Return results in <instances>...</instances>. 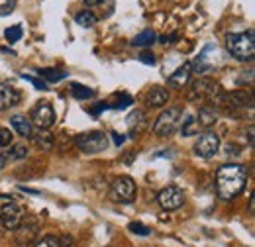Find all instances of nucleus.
<instances>
[{
	"label": "nucleus",
	"instance_id": "obj_1",
	"mask_svg": "<svg viewBox=\"0 0 255 247\" xmlns=\"http://www.w3.org/2000/svg\"><path fill=\"white\" fill-rule=\"evenodd\" d=\"M248 185V169L238 163L222 165L216 173V192L220 200H234L238 194L244 192Z\"/></svg>",
	"mask_w": 255,
	"mask_h": 247
},
{
	"label": "nucleus",
	"instance_id": "obj_2",
	"mask_svg": "<svg viewBox=\"0 0 255 247\" xmlns=\"http://www.w3.org/2000/svg\"><path fill=\"white\" fill-rule=\"evenodd\" d=\"M226 47L230 55L238 61H252L255 57V31L248 30L242 33H230L226 37Z\"/></svg>",
	"mask_w": 255,
	"mask_h": 247
},
{
	"label": "nucleus",
	"instance_id": "obj_3",
	"mask_svg": "<svg viewBox=\"0 0 255 247\" xmlns=\"http://www.w3.org/2000/svg\"><path fill=\"white\" fill-rule=\"evenodd\" d=\"M220 94H222V89L216 81H212L208 77H200L198 81H194L191 85L187 98H189V102H210V106H214Z\"/></svg>",
	"mask_w": 255,
	"mask_h": 247
},
{
	"label": "nucleus",
	"instance_id": "obj_4",
	"mask_svg": "<svg viewBox=\"0 0 255 247\" xmlns=\"http://www.w3.org/2000/svg\"><path fill=\"white\" fill-rule=\"evenodd\" d=\"M181 122H183V110L177 108V106L167 108L157 116V120L153 124V133L157 137H169V135H173L177 131Z\"/></svg>",
	"mask_w": 255,
	"mask_h": 247
},
{
	"label": "nucleus",
	"instance_id": "obj_5",
	"mask_svg": "<svg viewBox=\"0 0 255 247\" xmlns=\"http://www.w3.org/2000/svg\"><path fill=\"white\" fill-rule=\"evenodd\" d=\"M75 145L83 153H100L108 147V135L100 129H93L87 133H79L75 137Z\"/></svg>",
	"mask_w": 255,
	"mask_h": 247
},
{
	"label": "nucleus",
	"instance_id": "obj_6",
	"mask_svg": "<svg viewBox=\"0 0 255 247\" xmlns=\"http://www.w3.org/2000/svg\"><path fill=\"white\" fill-rule=\"evenodd\" d=\"M110 196L114 202H122V204H131L137 196V185L131 177L122 175L118 177L114 183H112V190H110Z\"/></svg>",
	"mask_w": 255,
	"mask_h": 247
},
{
	"label": "nucleus",
	"instance_id": "obj_7",
	"mask_svg": "<svg viewBox=\"0 0 255 247\" xmlns=\"http://www.w3.org/2000/svg\"><path fill=\"white\" fill-rule=\"evenodd\" d=\"M220 151V137L214 131H204L198 135L194 143V153L202 159H212L214 155Z\"/></svg>",
	"mask_w": 255,
	"mask_h": 247
},
{
	"label": "nucleus",
	"instance_id": "obj_8",
	"mask_svg": "<svg viewBox=\"0 0 255 247\" xmlns=\"http://www.w3.org/2000/svg\"><path fill=\"white\" fill-rule=\"evenodd\" d=\"M157 202L163 210L171 212V210H179L183 204H185V192L183 188L171 185L167 188H163L159 194H157Z\"/></svg>",
	"mask_w": 255,
	"mask_h": 247
},
{
	"label": "nucleus",
	"instance_id": "obj_9",
	"mask_svg": "<svg viewBox=\"0 0 255 247\" xmlns=\"http://www.w3.org/2000/svg\"><path fill=\"white\" fill-rule=\"evenodd\" d=\"M32 125H37V129H49L55 124V110L49 102H37L32 110Z\"/></svg>",
	"mask_w": 255,
	"mask_h": 247
},
{
	"label": "nucleus",
	"instance_id": "obj_10",
	"mask_svg": "<svg viewBox=\"0 0 255 247\" xmlns=\"http://www.w3.org/2000/svg\"><path fill=\"white\" fill-rule=\"evenodd\" d=\"M22 220H24V210L16 202H8V204H4L0 208V224H2V228L12 232L22 224Z\"/></svg>",
	"mask_w": 255,
	"mask_h": 247
},
{
	"label": "nucleus",
	"instance_id": "obj_11",
	"mask_svg": "<svg viewBox=\"0 0 255 247\" xmlns=\"http://www.w3.org/2000/svg\"><path fill=\"white\" fill-rule=\"evenodd\" d=\"M39 234V224L33 218H26V222L22 220V224L16 228V244L18 246H30L37 240Z\"/></svg>",
	"mask_w": 255,
	"mask_h": 247
},
{
	"label": "nucleus",
	"instance_id": "obj_12",
	"mask_svg": "<svg viewBox=\"0 0 255 247\" xmlns=\"http://www.w3.org/2000/svg\"><path fill=\"white\" fill-rule=\"evenodd\" d=\"M20 100H22V94H20L18 89H14V87H10V85L0 81V112L16 106Z\"/></svg>",
	"mask_w": 255,
	"mask_h": 247
},
{
	"label": "nucleus",
	"instance_id": "obj_13",
	"mask_svg": "<svg viewBox=\"0 0 255 247\" xmlns=\"http://www.w3.org/2000/svg\"><path fill=\"white\" fill-rule=\"evenodd\" d=\"M191 75H192V63L187 61L169 77L167 83H169V87H173V89H185V87L189 85V81H191Z\"/></svg>",
	"mask_w": 255,
	"mask_h": 247
},
{
	"label": "nucleus",
	"instance_id": "obj_14",
	"mask_svg": "<svg viewBox=\"0 0 255 247\" xmlns=\"http://www.w3.org/2000/svg\"><path fill=\"white\" fill-rule=\"evenodd\" d=\"M169 102V91L163 87H151L145 93V104L151 108H163Z\"/></svg>",
	"mask_w": 255,
	"mask_h": 247
},
{
	"label": "nucleus",
	"instance_id": "obj_15",
	"mask_svg": "<svg viewBox=\"0 0 255 247\" xmlns=\"http://www.w3.org/2000/svg\"><path fill=\"white\" fill-rule=\"evenodd\" d=\"M128 127H129V135H139L145 127H147V116L143 110H133L129 116H128Z\"/></svg>",
	"mask_w": 255,
	"mask_h": 247
},
{
	"label": "nucleus",
	"instance_id": "obj_16",
	"mask_svg": "<svg viewBox=\"0 0 255 247\" xmlns=\"http://www.w3.org/2000/svg\"><path fill=\"white\" fill-rule=\"evenodd\" d=\"M32 139L39 151H51L53 145H55V135L49 133L47 129H37V131H33Z\"/></svg>",
	"mask_w": 255,
	"mask_h": 247
},
{
	"label": "nucleus",
	"instance_id": "obj_17",
	"mask_svg": "<svg viewBox=\"0 0 255 247\" xmlns=\"http://www.w3.org/2000/svg\"><path fill=\"white\" fill-rule=\"evenodd\" d=\"M196 122L200 125V129H208V127H212L214 124L218 122V112L214 110V106H202L198 110Z\"/></svg>",
	"mask_w": 255,
	"mask_h": 247
},
{
	"label": "nucleus",
	"instance_id": "obj_18",
	"mask_svg": "<svg viewBox=\"0 0 255 247\" xmlns=\"http://www.w3.org/2000/svg\"><path fill=\"white\" fill-rule=\"evenodd\" d=\"M10 124H12V127L18 131L20 137H32V133H33L32 122H30L26 116H22V114H14V116L10 118Z\"/></svg>",
	"mask_w": 255,
	"mask_h": 247
},
{
	"label": "nucleus",
	"instance_id": "obj_19",
	"mask_svg": "<svg viewBox=\"0 0 255 247\" xmlns=\"http://www.w3.org/2000/svg\"><path fill=\"white\" fill-rule=\"evenodd\" d=\"M37 73H39V77H41L43 81H47V83H59V81L67 79V71H63V69L47 67V69H39Z\"/></svg>",
	"mask_w": 255,
	"mask_h": 247
},
{
	"label": "nucleus",
	"instance_id": "obj_20",
	"mask_svg": "<svg viewBox=\"0 0 255 247\" xmlns=\"http://www.w3.org/2000/svg\"><path fill=\"white\" fill-rule=\"evenodd\" d=\"M155 39H157L155 31L143 30V31H139V33L131 39V45H133V47H149V45H153V41H155Z\"/></svg>",
	"mask_w": 255,
	"mask_h": 247
},
{
	"label": "nucleus",
	"instance_id": "obj_21",
	"mask_svg": "<svg viewBox=\"0 0 255 247\" xmlns=\"http://www.w3.org/2000/svg\"><path fill=\"white\" fill-rule=\"evenodd\" d=\"M69 91L73 94V98H77V100H89V98H95L96 94L93 89H89V87H85L81 83H73Z\"/></svg>",
	"mask_w": 255,
	"mask_h": 247
},
{
	"label": "nucleus",
	"instance_id": "obj_22",
	"mask_svg": "<svg viewBox=\"0 0 255 247\" xmlns=\"http://www.w3.org/2000/svg\"><path fill=\"white\" fill-rule=\"evenodd\" d=\"M75 22H77L81 28H93L96 22H98V18H96L95 12H91V10H83V12H79V14L75 16Z\"/></svg>",
	"mask_w": 255,
	"mask_h": 247
},
{
	"label": "nucleus",
	"instance_id": "obj_23",
	"mask_svg": "<svg viewBox=\"0 0 255 247\" xmlns=\"http://www.w3.org/2000/svg\"><path fill=\"white\" fill-rule=\"evenodd\" d=\"M133 104V98L129 94L122 93V94H116V102L114 104H108V108H114V110H126L128 106Z\"/></svg>",
	"mask_w": 255,
	"mask_h": 247
},
{
	"label": "nucleus",
	"instance_id": "obj_24",
	"mask_svg": "<svg viewBox=\"0 0 255 247\" xmlns=\"http://www.w3.org/2000/svg\"><path fill=\"white\" fill-rule=\"evenodd\" d=\"M10 161H20V159H26L28 157V145L26 143H16V145H12V149H10Z\"/></svg>",
	"mask_w": 255,
	"mask_h": 247
},
{
	"label": "nucleus",
	"instance_id": "obj_25",
	"mask_svg": "<svg viewBox=\"0 0 255 247\" xmlns=\"http://www.w3.org/2000/svg\"><path fill=\"white\" fill-rule=\"evenodd\" d=\"M181 124H183V135H187V137H191V135H198L200 125H198V122H196V118L189 116V118H187V122H181Z\"/></svg>",
	"mask_w": 255,
	"mask_h": 247
},
{
	"label": "nucleus",
	"instance_id": "obj_26",
	"mask_svg": "<svg viewBox=\"0 0 255 247\" xmlns=\"http://www.w3.org/2000/svg\"><path fill=\"white\" fill-rule=\"evenodd\" d=\"M33 247H61V240L55 236H43L41 240L33 242Z\"/></svg>",
	"mask_w": 255,
	"mask_h": 247
},
{
	"label": "nucleus",
	"instance_id": "obj_27",
	"mask_svg": "<svg viewBox=\"0 0 255 247\" xmlns=\"http://www.w3.org/2000/svg\"><path fill=\"white\" fill-rule=\"evenodd\" d=\"M22 33H24V31H22V26H20V24H14V26H10L8 30L4 31V37H6L10 43H16V41L22 37Z\"/></svg>",
	"mask_w": 255,
	"mask_h": 247
},
{
	"label": "nucleus",
	"instance_id": "obj_28",
	"mask_svg": "<svg viewBox=\"0 0 255 247\" xmlns=\"http://www.w3.org/2000/svg\"><path fill=\"white\" fill-rule=\"evenodd\" d=\"M12 141H14L12 131H10L8 127H0V149L10 147V145H12Z\"/></svg>",
	"mask_w": 255,
	"mask_h": 247
},
{
	"label": "nucleus",
	"instance_id": "obj_29",
	"mask_svg": "<svg viewBox=\"0 0 255 247\" xmlns=\"http://www.w3.org/2000/svg\"><path fill=\"white\" fill-rule=\"evenodd\" d=\"M128 230L131 232V234H135V236H149V228L147 226H143V224H139V222H131L129 226H128Z\"/></svg>",
	"mask_w": 255,
	"mask_h": 247
},
{
	"label": "nucleus",
	"instance_id": "obj_30",
	"mask_svg": "<svg viewBox=\"0 0 255 247\" xmlns=\"http://www.w3.org/2000/svg\"><path fill=\"white\" fill-rule=\"evenodd\" d=\"M16 8V0H0V16L12 14Z\"/></svg>",
	"mask_w": 255,
	"mask_h": 247
},
{
	"label": "nucleus",
	"instance_id": "obj_31",
	"mask_svg": "<svg viewBox=\"0 0 255 247\" xmlns=\"http://www.w3.org/2000/svg\"><path fill=\"white\" fill-rule=\"evenodd\" d=\"M22 79H24V81H28V83H32L37 91H47V85H45L43 81H39V79L32 77V75H22Z\"/></svg>",
	"mask_w": 255,
	"mask_h": 247
},
{
	"label": "nucleus",
	"instance_id": "obj_32",
	"mask_svg": "<svg viewBox=\"0 0 255 247\" xmlns=\"http://www.w3.org/2000/svg\"><path fill=\"white\" fill-rule=\"evenodd\" d=\"M139 59H141V63H145V65H155V55L149 53V51H143L139 55Z\"/></svg>",
	"mask_w": 255,
	"mask_h": 247
},
{
	"label": "nucleus",
	"instance_id": "obj_33",
	"mask_svg": "<svg viewBox=\"0 0 255 247\" xmlns=\"http://www.w3.org/2000/svg\"><path fill=\"white\" fill-rule=\"evenodd\" d=\"M106 108H108V102H100V104H96V108H93V110H91V114H100V112H102V110H106Z\"/></svg>",
	"mask_w": 255,
	"mask_h": 247
},
{
	"label": "nucleus",
	"instance_id": "obj_34",
	"mask_svg": "<svg viewBox=\"0 0 255 247\" xmlns=\"http://www.w3.org/2000/svg\"><path fill=\"white\" fill-rule=\"evenodd\" d=\"M112 137H114V143H116V145H122V143H124V139H126V137H124V135H120L118 131H112Z\"/></svg>",
	"mask_w": 255,
	"mask_h": 247
},
{
	"label": "nucleus",
	"instance_id": "obj_35",
	"mask_svg": "<svg viewBox=\"0 0 255 247\" xmlns=\"http://www.w3.org/2000/svg\"><path fill=\"white\" fill-rule=\"evenodd\" d=\"M10 163V157H8V153H0V171L6 167Z\"/></svg>",
	"mask_w": 255,
	"mask_h": 247
},
{
	"label": "nucleus",
	"instance_id": "obj_36",
	"mask_svg": "<svg viewBox=\"0 0 255 247\" xmlns=\"http://www.w3.org/2000/svg\"><path fill=\"white\" fill-rule=\"evenodd\" d=\"M85 2V6H89V8H95V6H100L104 0H83Z\"/></svg>",
	"mask_w": 255,
	"mask_h": 247
},
{
	"label": "nucleus",
	"instance_id": "obj_37",
	"mask_svg": "<svg viewBox=\"0 0 255 247\" xmlns=\"http://www.w3.org/2000/svg\"><path fill=\"white\" fill-rule=\"evenodd\" d=\"M248 135H250V137H248L250 145H254V127H250V129H248Z\"/></svg>",
	"mask_w": 255,
	"mask_h": 247
},
{
	"label": "nucleus",
	"instance_id": "obj_38",
	"mask_svg": "<svg viewBox=\"0 0 255 247\" xmlns=\"http://www.w3.org/2000/svg\"><path fill=\"white\" fill-rule=\"evenodd\" d=\"M0 198H10V196H6V194H0ZM12 200V198H10Z\"/></svg>",
	"mask_w": 255,
	"mask_h": 247
}]
</instances>
